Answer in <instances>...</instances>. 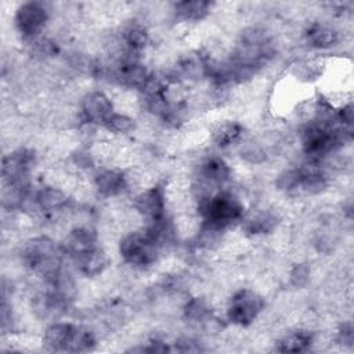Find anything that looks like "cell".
<instances>
[{
    "label": "cell",
    "mask_w": 354,
    "mask_h": 354,
    "mask_svg": "<svg viewBox=\"0 0 354 354\" xmlns=\"http://www.w3.org/2000/svg\"><path fill=\"white\" fill-rule=\"evenodd\" d=\"M196 210L202 223L223 231L243 216V206L241 202L232 194L224 191H220L206 201L198 202Z\"/></svg>",
    "instance_id": "1"
},
{
    "label": "cell",
    "mask_w": 354,
    "mask_h": 354,
    "mask_svg": "<svg viewBox=\"0 0 354 354\" xmlns=\"http://www.w3.org/2000/svg\"><path fill=\"white\" fill-rule=\"evenodd\" d=\"M160 246L147 230L127 232L119 243L122 259L134 267H147L158 260Z\"/></svg>",
    "instance_id": "2"
},
{
    "label": "cell",
    "mask_w": 354,
    "mask_h": 354,
    "mask_svg": "<svg viewBox=\"0 0 354 354\" xmlns=\"http://www.w3.org/2000/svg\"><path fill=\"white\" fill-rule=\"evenodd\" d=\"M264 308V299L254 290L241 289L232 295L227 304V318L230 322L248 326Z\"/></svg>",
    "instance_id": "3"
},
{
    "label": "cell",
    "mask_w": 354,
    "mask_h": 354,
    "mask_svg": "<svg viewBox=\"0 0 354 354\" xmlns=\"http://www.w3.org/2000/svg\"><path fill=\"white\" fill-rule=\"evenodd\" d=\"M50 18V11L47 10L44 3L39 1H28L21 4L14 17L15 26L18 32L25 39H36L41 36L47 22Z\"/></svg>",
    "instance_id": "4"
},
{
    "label": "cell",
    "mask_w": 354,
    "mask_h": 354,
    "mask_svg": "<svg viewBox=\"0 0 354 354\" xmlns=\"http://www.w3.org/2000/svg\"><path fill=\"white\" fill-rule=\"evenodd\" d=\"M35 165V153L30 149H17L3 158L1 174L6 185L29 184V173Z\"/></svg>",
    "instance_id": "5"
},
{
    "label": "cell",
    "mask_w": 354,
    "mask_h": 354,
    "mask_svg": "<svg viewBox=\"0 0 354 354\" xmlns=\"http://www.w3.org/2000/svg\"><path fill=\"white\" fill-rule=\"evenodd\" d=\"M166 189L159 184L142 189L133 201V209L147 221L166 217Z\"/></svg>",
    "instance_id": "6"
},
{
    "label": "cell",
    "mask_w": 354,
    "mask_h": 354,
    "mask_svg": "<svg viewBox=\"0 0 354 354\" xmlns=\"http://www.w3.org/2000/svg\"><path fill=\"white\" fill-rule=\"evenodd\" d=\"M113 112L112 100L102 91H90L80 101V115L88 124L104 127Z\"/></svg>",
    "instance_id": "7"
},
{
    "label": "cell",
    "mask_w": 354,
    "mask_h": 354,
    "mask_svg": "<svg viewBox=\"0 0 354 354\" xmlns=\"http://www.w3.org/2000/svg\"><path fill=\"white\" fill-rule=\"evenodd\" d=\"M94 187L100 195L113 198L124 192L129 188V184L123 171L116 169H104L95 174Z\"/></svg>",
    "instance_id": "8"
},
{
    "label": "cell",
    "mask_w": 354,
    "mask_h": 354,
    "mask_svg": "<svg viewBox=\"0 0 354 354\" xmlns=\"http://www.w3.org/2000/svg\"><path fill=\"white\" fill-rule=\"evenodd\" d=\"M97 245V232L86 225L73 227L64 238L62 249L72 257L90 250Z\"/></svg>",
    "instance_id": "9"
},
{
    "label": "cell",
    "mask_w": 354,
    "mask_h": 354,
    "mask_svg": "<svg viewBox=\"0 0 354 354\" xmlns=\"http://www.w3.org/2000/svg\"><path fill=\"white\" fill-rule=\"evenodd\" d=\"M39 210L46 214H55L65 210L69 203V195L59 187L46 185L36 194Z\"/></svg>",
    "instance_id": "10"
},
{
    "label": "cell",
    "mask_w": 354,
    "mask_h": 354,
    "mask_svg": "<svg viewBox=\"0 0 354 354\" xmlns=\"http://www.w3.org/2000/svg\"><path fill=\"white\" fill-rule=\"evenodd\" d=\"M76 268L86 277H98L106 268V254L100 248L95 246L73 257Z\"/></svg>",
    "instance_id": "11"
},
{
    "label": "cell",
    "mask_w": 354,
    "mask_h": 354,
    "mask_svg": "<svg viewBox=\"0 0 354 354\" xmlns=\"http://www.w3.org/2000/svg\"><path fill=\"white\" fill-rule=\"evenodd\" d=\"M306 39L310 47L325 50L339 43V32L329 25L314 22L306 32Z\"/></svg>",
    "instance_id": "12"
},
{
    "label": "cell",
    "mask_w": 354,
    "mask_h": 354,
    "mask_svg": "<svg viewBox=\"0 0 354 354\" xmlns=\"http://www.w3.org/2000/svg\"><path fill=\"white\" fill-rule=\"evenodd\" d=\"M198 176L221 187L223 184H225L230 180L231 169L221 158L210 156L201 163Z\"/></svg>",
    "instance_id": "13"
},
{
    "label": "cell",
    "mask_w": 354,
    "mask_h": 354,
    "mask_svg": "<svg viewBox=\"0 0 354 354\" xmlns=\"http://www.w3.org/2000/svg\"><path fill=\"white\" fill-rule=\"evenodd\" d=\"M277 343V350L281 353H300L314 343V336L308 329H296L283 335Z\"/></svg>",
    "instance_id": "14"
},
{
    "label": "cell",
    "mask_w": 354,
    "mask_h": 354,
    "mask_svg": "<svg viewBox=\"0 0 354 354\" xmlns=\"http://www.w3.org/2000/svg\"><path fill=\"white\" fill-rule=\"evenodd\" d=\"M122 39L124 41L126 50L140 54L147 47V44L149 41V33L142 24L133 21V22L127 24L126 28L123 29Z\"/></svg>",
    "instance_id": "15"
},
{
    "label": "cell",
    "mask_w": 354,
    "mask_h": 354,
    "mask_svg": "<svg viewBox=\"0 0 354 354\" xmlns=\"http://www.w3.org/2000/svg\"><path fill=\"white\" fill-rule=\"evenodd\" d=\"M212 3L202 0H185L173 4V11L177 18L188 22V21H201L210 11Z\"/></svg>",
    "instance_id": "16"
},
{
    "label": "cell",
    "mask_w": 354,
    "mask_h": 354,
    "mask_svg": "<svg viewBox=\"0 0 354 354\" xmlns=\"http://www.w3.org/2000/svg\"><path fill=\"white\" fill-rule=\"evenodd\" d=\"M278 224V218L274 213L267 210H259L246 217L243 228L249 234H267L271 232Z\"/></svg>",
    "instance_id": "17"
},
{
    "label": "cell",
    "mask_w": 354,
    "mask_h": 354,
    "mask_svg": "<svg viewBox=\"0 0 354 354\" xmlns=\"http://www.w3.org/2000/svg\"><path fill=\"white\" fill-rule=\"evenodd\" d=\"M242 134V127L236 122H221L218 123L212 133L214 142L218 147H228L232 145Z\"/></svg>",
    "instance_id": "18"
},
{
    "label": "cell",
    "mask_w": 354,
    "mask_h": 354,
    "mask_svg": "<svg viewBox=\"0 0 354 354\" xmlns=\"http://www.w3.org/2000/svg\"><path fill=\"white\" fill-rule=\"evenodd\" d=\"M184 315L192 324H203L210 315V308L203 297H191L184 306Z\"/></svg>",
    "instance_id": "19"
},
{
    "label": "cell",
    "mask_w": 354,
    "mask_h": 354,
    "mask_svg": "<svg viewBox=\"0 0 354 354\" xmlns=\"http://www.w3.org/2000/svg\"><path fill=\"white\" fill-rule=\"evenodd\" d=\"M29 51L33 58L44 61V59H48V58H53L54 55H57L58 46H57L55 40H53L51 37L39 36V37L30 40Z\"/></svg>",
    "instance_id": "20"
},
{
    "label": "cell",
    "mask_w": 354,
    "mask_h": 354,
    "mask_svg": "<svg viewBox=\"0 0 354 354\" xmlns=\"http://www.w3.org/2000/svg\"><path fill=\"white\" fill-rule=\"evenodd\" d=\"M104 127L113 134H130L136 131L137 124H136V120L129 115L115 111Z\"/></svg>",
    "instance_id": "21"
},
{
    "label": "cell",
    "mask_w": 354,
    "mask_h": 354,
    "mask_svg": "<svg viewBox=\"0 0 354 354\" xmlns=\"http://www.w3.org/2000/svg\"><path fill=\"white\" fill-rule=\"evenodd\" d=\"M241 155L245 160H248L249 163H253V165L263 163L267 159L266 151L261 147V144L254 142V141H248V142L242 144Z\"/></svg>",
    "instance_id": "22"
},
{
    "label": "cell",
    "mask_w": 354,
    "mask_h": 354,
    "mask_svg": "<svg viewBox=\"0 0 354 354\" xmlns=\"http://www.w3.org/2000/svg\"><path fill=\"white\" fill-rule=\"evenodd\" d=\"M310 275H311V271H310V267L304 263H299L296 264L292 271H290V282L296 286V288H301L304 286L308 281H310Z\"/></svg>",
    "instance_id": "23"
}]
</instances>
